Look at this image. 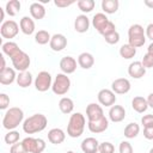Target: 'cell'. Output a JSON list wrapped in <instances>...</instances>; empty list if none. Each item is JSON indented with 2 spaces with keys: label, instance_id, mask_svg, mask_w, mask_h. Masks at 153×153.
<instances>
[{
  "label": "cell",
  "instance_id": "1",
  "mask_svg": "<svg viewBox=\"0 0 153 153\" xmlns=\"http://www.w3.org/2000/svg\"><path fill=\"white\" fill-rule=\"evenodd\" d=\"M48 120L43 114H33L23 122V130L26 134H36L47 128Z\"/></svg>",
  "mask_w": 153,
  "mask_h": 153
},
{
  "label": "cell",
  "instance_id": "2",
  "mask_svg": "<svg viewBox=\"0 0 153 153\" xmlns=\"http://www.w3.org/2000/svg\"><path fill=\"white\" fill-rule=\"evenodd\" d=\"M24 122V111L20 108H10L2 118V127L7 130H14L19 124Z\"/></svg>",
  "mask_w": 153,
  "mask_h": 153
},
{
  "label": "cell",
  "instance_id": "3",
  "mask_svg": "<svg viewBox=\"0 0 153 153\" xmlns=\"http://www.w3.org/2000/svg\"><path fill=\"white\" fill-rule=\"evenodd\" d=\"M85 124H86V120L81 112L72 114L67 124V135L74 139L81 136L85 129Z\"/></svg>",
  "mask_w": 153,
  "mask_h": 153
},
{
  "label": "cell",
  "instance_id": "4",
  "mask_svg": "<svg viewBox=\"0 0 153 153\" xmlns=\"http://www.w3.org/2000/svg\"><path fill=\"white\" fill-rule=\"evenodd\" d=\"M146 42V33L143 26L140 24H133L128 29V44L134 48H140Z\"/></svg>",
  "mask_w": 153,
  "mask_h": 153
},
{
  "label": "cell",
  "instance_id": "5",
  "mask_svg": "<svg viewBox=\"0 0 153 153\" xmlns=\"http://www.w3.org/2000/svg\"><path fill=\"white\" fill-rule=\"evenodd\" d=\"M69 88H71L69 76H67V74L63 73H57L53 81V86H51L53 92L57 96H63L69 91Z\"/></svg>",
  "mask_w": 153,
  "mask_h": 153
},
{
  "label": "cell",
  "instance_id": "6",
  "mask_svg": "<svg viewBox=\"0 0 153 153\" xmlns=\"http://www.w3.org/2000/svg\"><path fill=\"white\" fill-rule=\"evenodd\" d=\"M11 61H12L13 68H14L16 71H18L19 73L27 71V68L30 67V63H31L30 56H29L25 51H23V50L18 51V53L11 59Z\"/></svg>",
  "mask_w": 153,
  "mask_h": 153
},
{
  "label": "cell",
  "instance_id": "7",
  "mask_svg": "<svg viewBox=\"0 0 153 153\" xmlns=\"http://www.w3.org/2000/svg\"><path fill=\"white\" fill-rule=\"evenodd\" d=\"M33 84H35V87H36L37 91H39V92H45V91H48L49 88H51V86H53V78H51V75H50L49 72L42 71V72H39V73L37 74V76L35 78Z\"/></svg>",
  "mask_w": 153,
  "mask_h": 153
},
{
  "label": "cell",
  "instance_id": "8",
  "mask_svg": "<svg viewBox=\"0 0 153 153\" xmlns=\"http://www.w3.org/2000/svg\"><path fill=\"white\" fill-rule=\"evenodd\" d=\"M23 145L24 147L26 148L27 153H42L44 149H45V141L43 139H36V137H31V136H27L25 137L23 141Z\"/></svg>",
  "mask_w": 153,
  "mask_h": 153
},
{
  "label": "cell",
  "instance_id": "9",
  "mask_svg": "<svg viewBox=\"0 0 153 153\" xmlns=\"http://www.w3.org/2000/svg\"><path fill=\"white\" fill-rule=\"evenodd\" d=\"M18 32H19V25L12 19L4 22L0 26V33L4 38H7V39L14 38L18 35Z\"/></svg>",
  "mask_w": 153,
  "mask_h": 153
},
{
  "label": "cell",
  "instance_id": "10",
  "mask_svg": "<svg viewBox=\"0 0 153 153\" xmlns=\"http://www.w3.org/2000/svg\"><path fill=\"white\" fill-rule=\"evenodd\" d=\"M115 94H116V93H115L112 90L103 88V90H100V91L98 92L97 98H98L99 104H102V105H104V106H110V108H111V106L116 103V100H117V98H116Z\"/></svg>",
  "mask_w": 153,
  "mask_h": 153
},
{
  "label": "cell",
  "instance_id": "11",
  "mask_svg": "<svg viewBox=\"0 0 153 153\" xmlns=\"http://www.w3.org/2000/svg\"><path fill=\"white\" fill-rule=\"evenodd\" d=\"M130 81L126 78H118L115 79L111 84V90L116 93V94H126L130 91Z\"/></svg>",
  "mask_w": 153,
  "mask_h": 153
},
{
  "label": "cell",
  "instance_id": "12",
  "mask_svg": "<svg viewBox=\"0 0 153 153\" xmlns=\"http://www.w3.org/2000/svg\"><path fill=\"white\" fill-rule=\"evenodd\" d=\"M86 117L88 121H97L104 117L103 108L97 103H90L86 106Z\"/></svg>",
  "mask_w": 153,
  "mask_h": 153
},
{
  "label": "cell",
  "instance_id": "13",
  "mask_svg": "<svg viewBox=\"0 0 153 153\" xmlns=\"http://www.w3.org/2000/svg\"><path fill=\"white\" fill-rule=\"evenodd\" d=\"M87 127H88V130L91 133L99 134V133H103V131H105L108 129L109 120L104 116V117H102L100 120H97V121H88Z\"/></svg>",
  "mask_w": 153,
  "mask_h": 153
},
{
  "label": "cell",
  "instance_id": "14",
  "mask_svg": "<svg viewBox=\"0 0 153 153\" xmlns=\"http://www.w3.org/2000/svg\"><path fill=\"white\" fill-rule=\"evenodd\" d=\"M49 45L51 50L54 51H61L67 47V38L62 33H55L51 36V39L49 42Z\"/></svg>",
  "mask_w": 153,
  "mask_h": 153
},
{
  "label": "cell",
  "instance_id": "15",
  "mask_svg": "<svg viewBox=\"0 0 153 153\" xmlns=\"http://www.w3.org/2000/svg\"><path fill=\"white\" fill-rule=\"evenodd\" d=\"M60 69L63 74H72L76 69V60L72 56H65L60 61Z\"/></svg>",
  "mask_w": 153,
  "mask_h": 153
},
{
  "label": "cell",
  "instance_id": "16",
  "mask_svg": "<svg viewBox=\"0 0 153 153\" xmlns=\"http://www.w3.org/2000/svg\"><path fill=\"white\" fill-rule=\"evenodd\" d=\"M109 118L114 123L122 122L126 118V109L122 105H112L109 110Z\"/></svg>",
  "mask_w": 153,
  "mask_h": 153
},
{
  "label": "cell",
  "instance_id": "17",
  "mask_svg": "<svg viewBox=\"0 0 153 153\" xmlns=\"http://www.w3.org/2000/svg\"><path fill=\"white\" fill-rule=\"evenodd\" d=\"M128 74L134 79H141L146 74V68L142 66L141 61H134L128 67Z\"/></svg>",
  "mask_w": 153,
  "mask_h": 153
},
{
  "label": "cell",
  "instance_id": "18",
  "mask_svg": "<svg viewBox=\"0 0 153 153\" xmlns=\"http://www.w3.org/2000/svg\"><path fill=\"white\" fill-rule=\"evenodd\" d=\"M17 80L16 69L11 67H6L5 69L0 71V84L1 85H11Z\"/></svg>",
  "mask_w": 153,
  "mask_h": 153
},
{
  "label": "cell",
  "instance_id": "19",
  "mask_svg": "<svg viewBox=\"0 0 153 153\" xmlns=\"http://www.w3.org/2000/svg\"><path fill=\"white\" fill-rule=\"evenodd\" d=\"M80 147L84 153H97L99 148V142L96 137H86L82 140Z\"/></svg>",
  "mask_w": 153,
  "mask_h": 153
},
{
  "label": "cell",
  "instance_id": "20",
  "mask_svg": "<svg viewBox=\"0 0 153 153\" xmlns=\"http://www.w3.org/2000/svg\"><path fill=\"white\" fill-rule=\"evenodd\" d=\"M66 134L61 128H53L48 131V140L53 145H60L65 141Z\"/></svg>",
  "mask_w": 153,
  "mask_h": 153
},
{
  "label": "cell",
  "instance_id": "21",
  "mask_svg": "<svg viewBox=\"0 0 153 153\" xmlns=\"http://www.w3.org/2000/svg\"><path fill=\"white\" fill-rule=\"evenodd\" d=\"M19 27H20V31L24 33V35H32L35 32V22L31 17H27V16H24L20 22H19Z\"/></svg>",
  "mask_w": 153,
  "mask_h": 153
},
{
  "label": "cell",
  "instance_id": "22",
  "mask_svg": "<svg viewBox=\"0 0 153 153\" xmlns=\"http://www.w3.org/2000/svg\"><path fill=\"white\" fill-rule=\"evenodd\" d=\"M88 27H90V19L87 18V16L86 14L76 16L74 20V30L79 33H84L88 30Z\"/></svg>",
  "mask_w": 153,
  "mask_h": 153
},
{
  "label": "cell",
  "instance_id": "23",
  "mask_svg": "<svg viewBox=\"0 0 153 153\" xmlns=\"http://www.w3.org/2000/svg\"><path fill=\"white\" fill-rule=\"evenodd\" d=\"M110 20L108 19V17H106V14H104V13H96L94 16H93V18H92V25H93V27L100 33V31L106 26V24L109 23Z\"/></svg>",
  "mask_w": 153,
  "mask_h": 153
},
{
  "label": "cell",
  "instance_id": "24",
  "mask_svg": "<svg viewBox=\"0 0 153 153\" xmlns=\"http://www.w3.org/2000/svg\"><path fill=\"white\" fill-rule=\"evenodd\" d=\"M78 65L84 69H90L94 65V57L91 53H81L78 56Z\"/></svg>",
  "mask_w": 153,
  "mask_h": 153
},
{
  "label": "cell",
  "instance_id": "25",
  "mask_svg": "<svg viewBox=\"0 0 153 153\" xmlns=\"http://www.w3.org/2000/svg\"><path fill=\"white\" fill-rule=\"evenodd\" d=\"M30 14L33 19H43L45 17V7L41 2H32L30 5Z\"/></svg>",
  "mask_w": 153,
  "mask_h": 153
},
{
  "label": "cell",
  "instance_id": "26",
  "mask_svg": "<svg viewBox=\"0 0 153 153\" xmlns=\"http://www.w3.org/2000/svg\"><path fill=\"white\" fill-rule=\"evenodd\" d=\"M131 108L134 109V111H136L139 114H143L148 109L147 99L143 98V97H141V96L134 97L133 100H131Z\"/></svg>",
  "mask_w": 153,
  "mask_h": 153
},
{
  "label": "cell",
  "instance_id": "27",
  "mask_svg": "<svg viewBox=\"0 0 153 153\" xmlns=\"http://www.w3.org/2000/svg\"><path fill=\"white\" fill-rule=\"evenodd\" d=\"M22 49L19 48V45L16 43V42H12V41H7L5 43H2V53L5 55H7L10 59H12L18 51H20Z\"/></svg>",
  "mask_w": 153,
  "mask_h": 153
},
{
  "label": "cell",
  "instance_id": "28",
  "mask_svg": "<svg viewBox=\"0 0 153 153\" xmlns=\"http://www.w3.org/2000/svg\"><path fill=\"white\" fill-rule=\"evenodd\" d=\"M17 84L19 87H29L31 84H32V74L29 72V71H25V72H20L18 75H17Z\"/></svg>",
  "mask_w": 153,
  "mask_h": 153
},
{
  "label": "cell",
  "instance_id": "29",
  "mask_svg": "<svg viewBox=\"0 0 153 153\" xmlns=\"http://www.w3.org/2000/svg\"><path fill=\"white\" fill-rule=\"evenodd\" d=\"M59 109L62 114H72V111L74 110V102L68 97H62L59 102Z\"/></svg>",
  "mask_w": 153,
  "mask_h": 153
},
{
  "label": "cell",
  "instance_id": "30",
  "mask_svg": "<svg viewBox=\"0 0 153 153\" xmlns=\"http://www.w3.org/2000/svg\"><path fill=\"white\" fill-rule=\"evenodd\" d=\"M120 7L118 0H103L102 1V10L106 14H112L116 13Z\"/></svg>",
  "mask_w": 153,
  "mask_h": 153
},
{
  "label": "cell",
  "instance_id": "31",
  "mask_svg": "<svg viewBox=\"0 0 153 153\" xmlns=\"http://www.w3.org/2000/svg\"><path fill=\"white\" fill-rule=\"evenodd\" d=\"M140 133V126L135 122H130L129 124L126 126L124 128V131H123V135L127 137V139H134L139 135Z\"/></svg>",
  "mask_w": 153,
  "mask_h": 153
},
{
  "label": "cell",
  "instance_id": "32",
  "mask_svg": "<svg viewBox=\"0 0 153 153\" xmlns=\"http://www.w3.org/2000/svg\"><path fill=\"white\" fill-rule=\"evenodd\" d=\"M20 2L18 0H10L6 2L5 11L10 17H14L19 11H20Z\"/></svg>",
  "mask_w": 153,
  "mask_h": 153
},
{
  "label": "cell",
  "instance_id": "33",
  "mask_svg": "<svg viewBox=\"0 0 153 153\" xmlns=\"http://www.w3.org/2000/svg\"><path fill=\"white\" fill-rule=\"evenodd\" d=\"M120 55L121 57L126 59V60H129V59H133L135 55H136V48L131 47L130 44H123L121 48H120Z\"/></svg>",
  "mask_w": 153,
  "mask_h": 153
},
{
  "label": "cell",
  "instance_id": "34",
  "mask_svg": "<svg viewBox=\"0 0 153 153\" xmlns=\"http://www.w3.org/2000/svg\"><path fill=\"white\" fill-rule=\"evenodd\" d=\"M50 39H51V36H50V33H49L48 31H45V30H39V31H37V32L35 33V42H36L37 44L44 45V44L49 43Z\"/></svg>",
  "mask_w": 153,
  "mask_h": 153
},
{
  "label": "cell",
  "instance_id": "35",
  "mask_svg": "<svg viewBox=\"0 0 153 153\" xmlns=\"http://www.w3.org/2000/svg\"><path fill=\"white\" fill-rule=\"evenodd\" d=\"M76 5H78V7H79V10L81 12L88 13V12H91L94 8L96 2L93 0H80V1L76 2Z\"/></svg>",
  "mask_w": 153,
  "mask_h": 153
},
{
  "label": "cell",
  "instance_id": "36",
  "mask_svg": "<svg viewBox=\"0 0 153 153\" xmlns=\"http://www.w3.org/2000/svg\"><path fill=\"white\" fill-rule=\"evenodd\" d=\"M4 140H5V142L7 145H11V146L17 143L19 141V131H17V130H8V133L5 135Z\"/></svg>",
  "mask_w": 153,
  "mask_h": 153
},
{
  "label": "cell",
  "instance_id": "37",
  "mask_svg": "<svg viewBox=\"0 0 153 153\" xmlns=\"http://www.w3.org/2000/svg\"><path fill=\"white\" fill-rule=\"evenodd\" d=\"M98 152L99 153H114L115 152V146L109 141H104V142L99 143Z\"/></svg>",
  "mask_w": 153,
  "mask_h": 153
},
{
  "label": "cell",
  "instance_id": "38",
  "mask_svg": "<svg viewBox=\"0 0 153 153\" xmlns=\"http://www.w3.org/2000/svg\"><path fill=\"white\" fill-rule=\"evenodd\" d=\"M142 66L147 69V68H152L153 67V54L151 53H146L142 57V61H141Z\"/></svg>",
  "mask_w": 153,
  "mask_h": 153
},
{
  "label": "cell",
  "instance_id": "39",
  "mask_svg": "<svg viewBox=\"0 0 153 153\" xmlns=\"http://www.w3.org/2000/svg\"><path fill=\"white\" fill-rule=\"evenodd\" d=\"M104 39L108 44H117L120 42V33L117 31H115L108 36H104Z\"/></svg>",
  "mask_w": 153,
  "mask_h": 153
},
{
  "label": "cell",
  "instance_id": "40",
  "mask_svg": "<svg viewBox=\"0 0 153 153\" xmlns=\"http://www.w3.org/2000/svg\"><path fill=\"white\" fill-rule=\"evenodd\" d=\"M10 153H27V151L24 147L23 142H17V143H14V145L11 146Z\"/></svg>",
  "mask_w": 153,
  "mask_h": 153
},
{
  "label": "cell",
  "instance_id": "41",
  "mask_svg": "<svg viewBox=\"0 0 153 153\" xmlns=\"http://www.w3.org/2000/svg\"><path fill=\"white\" fill-rule=\"evenodd\" d=\"M116 31V26H115V24L110 20L108 24H106V26L100 31V35L104 37V36H108V35H110V33H112V32H115Z\"/></svg>",
  "mask_w": 153,
  "mask_h": 153
},
{
  "label": "cell",
  "instance_id": "42",
  "mask_svg": "<svg viewBox=\"0 0 153 153\" xmlns=\"http://www.w3.org/2000/svg\"><path fill=\"white\" fill-rule=\"evenodd\" d=\"M118 152H120V153H134V152H133V147H131V145H130L128 141H122V142L120 143Z\"/></svg>",
  "mask_w": 153,
  "mask_h": 153
},
{
  "label": "cell",
  "instance_id": "43",
  "mask_svg": "<svg viewBox=\"0 0 153 153\" xmlns=\"http://www.w3.org/2000/svg\"><path fill=\"white\" fill-rule=\"evenodd\" d=\"M10 105V97L6 93H0V109L5 110Z\"/></svg>",
  "mask_w": 153,
  "mask_h": 153
},
{
  "label": "cell",
  "instance_id": "44",
  "mask_svg": "<svg viewBox=\"0 0 153 153\" xmlns=\"http://www.w3.org/2000/svg\"><path fill=\"white\" fill-rule=\"evenodd\" d=\"M141 124L143 126V128H148V127H153V115H145L141 117Z\"/></svg>",
  "mask_w": 153,
  "mask_h": 153
},
{
  "label": "cell",
  "instance_id": "45",
  "mask_svg": "<svg viewBox=\"0 0 153 153\" xmlns=\"http://www.w3.org/2000/svg\"><path fill=\"white\" fill-rule=\"evenodd\" d=\"M74 2L75 1H73V0H69V1H66V0H55L54 1V4H55L56 7H68V6L73 5Z\"/></svg>",
  "mask_w": 153,
  "mask_h": 153
},
{
  "label": "cell",
  "instance_id": "46",
  "mask_svg": "<svg viewBox=\"0 0 153 153\" xmlns=\"http://www.w3.org/2000/svg\"><path fill=\"white\" fill-rule=\"evenodd\" d=\"M143 136L147 140H153V127L143 128Z\"/></svg>",
  "mask_w": 153,
  "mask_h": 153
},
{
  "label": "cell",
  "instance_id": "47",
  "mask_svg": "<svg viewBox=\"0 0 153 153\" xmlns=\"http://www.w3.org/2000/svg\"><path fill=\"white\" fill-rule=\"evenodd\" d=\"M145 33H146V37L149 38L153 42V23H151V24L147 25V27L145 30Z\"/></svg>",
  "mask_w": 153,
  "mask_h": 153
},
{
  "label": "cell",
  "instance_id": "48",
  "mask_svg": "<svg viewBox=\"0 0 153 153\" xmlns=\"http://www.w3.org/2000/svg\"><path fill=\"white\" fill-rule=\"evenodd\" d=\"M146 99H147V104H148V106L153 109V92H151Z\"/></svg>",
  "mask_w": 153,
  "mask_h": 153
},
{
  "label": "cell",
  "instance_id": "49",
  "mask_svg": "<svg viewBox=\"0 0 153 153\" xmlns=\"http://www.w3.org/2000/svg\"><path fill=\"white\" fill-rule=\"evenodd\" d=\"M143 4H145L147 7L153 8V0H145V1H143Z\"/></svg>",
  "mask_w": 153,
  "mask_h": 153
},
{
  "label": "cell",
  "instance_id": "50",
  "mask_svg": "<svg viewBox=\"0 0 153 153\" xmlns=\"http://www.w3.org/2000/svg\"><path fill=\"white\" fill-rule=\"evenodd\" d=\"M0 57H1V68H0V71H2V69L6 68V63H5V57H4V55H0Z\"/></svg>",
  "mask_w": 153,
  "mask_h": 153
},
{
  "label": "cell",
  "instance_id": "51",
  "mask_svg": "<svg viewBox=\"0 0 153 153\" xmlns=\"http://www.w3.org/2000/svg\"><path fill=\"white\" fill-rule=\"evenodd\" d=\"M147 53H151V54H153V42L148 45V48H147Z\"/></svg>",
  "mask_w": 153,
  "mask_h": 153
},
{
  "label": "cell",
  "instance_id": "52",
  "mask_svg": "<svg viewBox=\"0 0 153 153\" xmlns=\"http://www.w3.org/2000/svg\"><path fill=\"white\" fill-rule=\"evenodd\" d=\"M0 13H1V20L0 22H2L4 20V17H5V10H2L1 7H0ZM4 23V22H2Z\"/></svg>",
  "mask_w": 153,
  "mask_h": 153
},
{
  "label": "cell",
  "instance_id": "53",
  "mask_svg": "<svg viewBox=\"0 0 153 153\" xmlns=\"http://www.w3.org/2000/svg\"><path fill=\"white\" fill-rule=\"evenodd\" d=\"M149 153H153V147H152V148L149 149Z\"/></svg>",
  "mask_w": 153,
  "mask_h": 153
},
{
  "label": "cell",
  "instance_id": "54",
  "mask_svg": "<svg viewBox=\"0 0 153 153\" xmlns=\"http://www.w3.org/2000/svg\"><path fill=\"white\" fill-rule=\"evenodd\" d=\"M66 153H74L73 151H68V152H66Z\"/></svg>",
  "mask_w": 153,
  "mask_h": 153
}]
</instances>
